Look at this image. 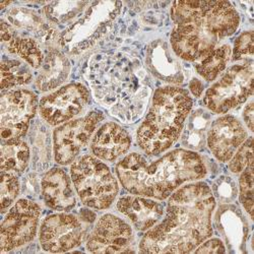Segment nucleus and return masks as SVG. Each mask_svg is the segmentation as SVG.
I'll return each instance as SVG.
<instances>
[{
  "instance_id": "7ed1b4c3",
  "label": "nucleus",
  "mask_w": 254,
  "mask_h": 254,
  "mask_svg": "<svg viewBox=\"0 0 254 254\" xmlns=\"http://www.w3.org/2000/svg\"><path fill=\"white\" fill-rule=\"evenodd\" d=\"M174 29L171 47L186 61H199L234 34L240 24L236 8L229 1H175L171 7Z\"/></svg>"
},
{
  "instance_id": "5701e85b",
  "label": "nucleus",
  "mask_w": 254,
  "mask_h": 254,
  "mask_svg": "<svg viewBox=\"0 0 254 254\" xmlns=\"http://www.w3.org/2000/svg\"><path fill=\"white\" fill-rule=\"evenodd\" d=\"M210 125V115L203 109L193 111L188 117L182 134V144L189 150L200 151L206 141V131Z\"/></svg>"
},
{
  "instance_id": "cd10ccee",
  "label": "nucleus",
  "mask_w": 254,
  "mask_h": 254,
  "mask_svg": "<svg viewBox=\"0 0 254 254\" xmlns=\"http://www.w3.org/2000/svg\"><path fill=\"white\" fill-rule=\"evenodd\" d=\"M33 74L27 63L3 57L1 61V90L24 86L32 81Z\"/></svg>"
},
{
  "instance_id": "ddd939ff",
  "label": "nucleus",
  "mask_w": 254,
  "mask_h": 254,
  "mask_svg": "<svg viewBox=\"0 0 254 254\" xmlns=\"http://www.w3.org/2000/svg\"><path fill=\"white\" fill-rule=\"evenodd\" d=\"M82 219L70 214L48 216L40 228L39 240L45 251L66 252L78 247L87 236Z\"/></svg>"
},
{
  "instance_id": "a878e982",
  "label": "nucleus",
  "mask_w": 254,
  "mask_h": 254,
  "mask_svg": "<svg viewBox=\"0 0 254 254\" xmlns=\"http://www.w3.org/2000/svg\"><path fill=\"white\" fill-rule=\"evenodd\" d=\"M6 49L9 53L22 58L33 68H40L44 61L45 56L41 44L35 38L15 35L6 43Z\"/></svg>"
},
{
  "instance_id": "4c0bfd02",
  "label": "nucleus",
  "mask_w": 254,
  "mask_h": 254,
  "mask_svg": "<svg viewBox=\"0 0 254 254\" xmlns=\"http://www.w3.org/2000/svg\"><path fill=\"white\" fill-rule=\"evenodd\" d=\"M189 90L195 98H199L204 90V86L200 79L194 77L189 82Z\"/></svg>"
},
{
  "instance_id": "2f4dec72",
  "label": "nucleus",
  "mask_w": 254,
  "mask_h": 254,
  "mask_svg": "<svg viewBox=\"0 0 254 254\" xmlns=\"http://www.w3.org/2000/svg\"><path fill=\"white\" fill-rule=\"evenodd\" d=\"M211 192L215 198H218L223 203H229L234 200L238 194L237 184L229 176L219 177L213 184Z\"/></svg>"
},
{
  "instance_id": "c85d7f7f",
  "label": "nucleus",
  "mask_w": 254,
  "mask_h": 254,
  "mask_svg": "<svg viewBox=\"0 0 254 254\" xmlns=\"http://www.w3.org/2000/svg\"><path fill=\"white\" fill-rule=\"evenodd\" d=\"M19 181L14 173L1 171V187H0V202L1 211L4 214L6 209L13 203L19 193Z\"/></svg>"
},
{
  "instance_id": "c9c22d12",
  "label": "nucleus",
  "mask_w": 254,
  "mask_h": 254,
  "mask_svg": "<svg viewBox=\"0 0 254 254\" xmlns=\"http://www.w3.org/2000/svg\"><path fill=\"white\" fill-rule=\"evenodd\" d=\"M14 29L6 23L4 19H1V41L2 43H8V42L15 36Z\"/></svg>"
},
{
  "instance_id": "0eeeda50",
  "label": "nucleus",
  "mask_w": 254,
  "mask_h": 254,
  "mask_svg": "<svg viewBox=\"0 0 254 254\" xmlns=\"http://www.w3.org/2000/svg\"><path fill=\"white\" fill-rule=\"evenodd\" d=\"M70 174L84 205L95 209H106L112 205L119 186L108 166L93 156L86 155L72 164Z\"/></svg>"
},
{
  "instance_id": "393cba45",
  "label": "nucleus",
  "mask_w": 254,
  "mask_h": 254,
  "mask_svg": "<svg viewBox=\"0 0 254 254\" xmlns=\"http://www.w3.org/2000/svg\"><path fill=\"white\" fill-rule=\"evenodd\" d=\"M232 56L230 45H222L195 63L196 72L206 81H214L226 69Z\"/></svg>"
},
{
  "instance_id": "6ab92c4d",
  "label": "nucleus",
  "mask_w": 254,
  "mask_h": 254,
  "mask_svg": "<svg viewBox=\"0 0 254 254\" xmlns=\"http://www.w3.org/2000/svg\"><path fill=\"white\" fill-rule=\"evenodd\" d=\"M116 206L138 231L152 229L164 216L162 203L141 196H123L119 198Z\"/></svg>"
},
{
  "instance_id": "f257e3e1",
  "label": "nucleus",
  "mask_w": 254,
  "mask_h": 254,
  "mask_svg": "<svg viewBox=\"0 0 254 254\" xmlns=\"http://www.w3.org/2000/svg\"><path fill=\"white\" fill-rule=\"evenodd\" d=\"M216 198L204 182L187 184L169 198L165 219L143 236L144 253H188L213 235Z\"/></svg>"
},
{
  "instance_id": "dca6fc26",
  "label": "nucleus",
  "mask_w": 254,
  "mask_h": 254,
  "mask_svg": "<svg viewBox=\"0 0 254 254\" xmlns=\"http://www.w3.org/2000/svg\"><path fill=\"white\" fill-rule=\"evenodd\" d=\"M145 66L157 78L174 84L185 80V72L181 62L166 41L158 39L146 47Z\"/></svg>"
},
{
  "instance_id": "58836bf2",
  "label": "nucleus",
  "mask_w": 254,
  "mask_h": 254,
  "mask_svg": "<svg viewBox=\"0 0 254 254\" xmlns=\"http://www.w3.org/2000/svg\"><path fill=\"white\" fill-rule=\"evenodd\" d=\"M81 219L86 222V223H93L96 219V215L94 213H92V211L90 210H81Z\"/></svg>"
},
{
  "instance_id": "aec40b11",
  "label": "nucleus",
  "mask_w": 254,
  "mask_h": 254,
  "mask_svg": "<svg viewBox=\"0 0 254 254\" xmlns=\"http://www.w3.org/2000/svg\"><path fill=\"white\" fill-rule=\"evenodd\" d=\"M216 224L232 252H243L248 237V226L241 210L233 204L222 205L216 215Z\"/></svg>"
},
{
  "instance_id": "f704fd0d",
  "label": "nucleus",
  "mask_w": 254,
  "mask_h": 254,
  "mask_svg": "<svg viewBox=\"0 0 254 254\" xmlns=\"http://www.w3.org/2000/svg\"><path fill=\"white\" fill-rule=\"evenodd\" d=\"M40 191V184L38 177L35 174H30L25 180H24V193L35 196Z\"/></svg>"
},
{
  "instance_id": "bb28decb",
  "label": "nucleus",
  "mask_w": 254,
  "mask_h": 254,
  "mask_svg": "<svg viewBox=\"0 0 254 254\" xmlns=\"http://www.w3.org/2000/svg\"><path fill=\"white\" fill-rule=\"evenodd\" d=\"M90 4L87 1H53L44 7V14L49 22L63 25L78 18Z\"/></svg>"
},
{
  "instance_id": "f3484780",
  "label": "nucleus",
  "mask_w": 254,
  "mask_h": 254,
  "mask_svg": "<svg viewBox=\"0 0 254 254\" xmlns=\"http://www.w3.org/2000/svg\"><path fill=\"white\" fill-rule=\"evenodd\" d=\"M131 136L115 122L103 124L95 133L91 150L100 160L114 162L129 151Z\"/></svg>"
},
{
  "instance_id": "f03ea898",
  "label": "nucleus",
  "mask_w": 254,
  "mask_h": 254,
  "mask_svg": "<svg viewBox=\"0 0 254 254\" xmlns=\"http://www.w3.org/2000/svg\"><path fill=\"white\" fill-rule=\"evenodd\" d=\"M88 80L97 101L119 121L133 123L145 112L152 88L137 59L121 52L97 54Z\"/></svg>"
},
{
  "instance_id": "20e7f679",
  "label": "nucleus",
  "mask_w": 254,
  "mask_h": 254,
  "mask_svg": "<svg viewBox=\"0 0 254 254\" xmlns=\"http://www.w3.org/2000/svg\"><path fill=\"white\" fill-rule=\"evenodd\" d=\"M207 169L203 159L195 152L175 150L156 162L132 153L116 166V174L127 191L159 200L166 199L188 181L205 177Z\"/></svg>"
},
{
  "instance_id": "1a4fd4ad",
  "label": "nucleus",
  "mask_w": 254,
  "mask_h": 254,
  "mask_svg": "<svg viewBox=\"0 0 254 254\" xmlns=\"http://www.w3.org/2000/svg\"><path fill=\"white\" fill-rule=\"evenodd\" d=\"M105 116L101 111H92L86 116L65 122L53 132V150L56 163L68 165L88 144L99 123Z\"/></svg>"
},
{
  "instance_id": "423d86ee",
  "label": "nucleus",
  "mask_w": 254,
  "mask_h": 254,
  "mask_svg": "<svg viewBox=\"0 0 254 254\" xmlns=\"http://www.w3.org/2000/svg\"><path fill=\"white\" fill-rule=\"evenodd\" d=\"M122 2H91L76 20L59 37L61 48L70 55L89 50L107 34L120 14Z\"/></svg>"
},
{
  "instance_id": "4be33fe9",
  "label": "nucleus",
  "mask_w": 254,
  "mask_h": 254,
  "mask_svg": "<svg viewBox=\"0 0 254 254\" xmlns=\"http://www.w3.org/2000/svg\"><path fill=\"white\" fill-rule=\"evenodd\" d=\"M70 72V62L56 48H51L44 57L36 77V87L41 92L52 91L64 82Z\"/></svg>"
},
{
  "instance_id": "4468645a",
  "label": "nucleus",
  "mask_w": 254,
  "mask_h": 254,
  "mask_svg": "<svg viewBox=\"0 0 254 254\" xmlns=\"http://www.w3.org/2000/svg\"><path fill=\"white\" fill-rule=\"evenodd\" d=\"M87 248L93 253L134 252L133 231L122 219L106 214L98 221Z\"/></svg>"
},
{
  "instance_id": "39448f33",
  "label": "nucleus",
  "mask_w": 254,
  "mask_h": 254,
  "mask_svg": "<svg viewBox=\"0 0 254 254\" xmlns=\"http://www.w3.org/2000/svg\"><path fill=\"white\" fill-rule=\"evenodd\" d=\"M193 101L189 93L178 87L158 89L152 99L151 108L140 124L136 140L149 156H158L178 140Z\"/></svg>"
},
{
  "instance_id": "412c9836",
  "label": "nucleus",
  "mask_w": 254,
  "mask_h": 254,
  "mask_svg": "<svg viewBox=\"0 0 254 254\" xmlns=\"http://www.w3.org/2000/svg\"><path fill=\"white\" fill-rule=\"evenodd\" d=\"M8 22L17 29H23L34 34L40 44L51 46L58 40L57 31L46 24L35 10L27 7H12L6 13Z\"/></svg>"
},
{
  "instance_id": "f8f14e48",
  "label": "nucleus",
  "mask_w": 254,
  "mask_h": 254,
  "mask_svg": "<svg viewBox=\"0 0 254 254\" xmlns=\"http://www.w3.org/2000/svg\"><path fill=\"white\" fill-rule=\"evenodd\" d=\"M41 207L30 199H19L10 208L1 225V253L23 246L36 237Z\"/></svg>"
},
{
  "instance_id": "9d476101",
  "label": "nucleus",
  "mask_w": 254,
  "mask_h": 254,
  "mask_svg": "<svg viewBox=\"0 0 254 254\" xmlns=\"http://www.w3.org/2000/svg\"><path fill=\"white\" fill-rule=\"evenodd\" d=\"M2 141L22 139L28 132L30 123L38 108V98L29 90H10L1 95Z\"/></svg>"
},
{
  "instance_id": "b1692460",
  "label": "nucleus",
  "mask_w": 254,
  "mask_h": 254,
  "mask_svg": "<svg viewBox=\"0 0 254 254\" xmlns=\"http://www.w3.org/2000/svg\"><path fill=\"white\" fill-rule=\"evenodd\" d=\"M31 159L28 143L22 139L2 141L1 171L14 174L23 173Z\"/></svg>"
},
{
  "instance_id": "473e14b6",
  "label": "nucleus",
  "mask_w": 254,
  "mask_h": 254,
  "mask_svg": "<svg viewBox=\"0 0 254 254\" xmlns=\"http://www.w3.org/2000/svg\"><path fill=\"white\" fill-rule=\"evenodd\" d=\"M254 34L252 31L242 33L235 41L234 49L232 50V59L234 61H252Z\"/></svg>"
},
{
  "instance_id": "c756f323",
  "label": "nucleus",
  "mask_w": 254,
  "mask_h": 254,
  "mask_svg": "<svg viewBox=\"0 0 254 254\" xmlns=\"http://www.w3.org/2000/svg\"><path fill=\"white\" fill-rule=\"evenodd\" d=\"M239 179V198L250 218H253V168L250 164L241 172Z\"/></svg>"
},
{
  "instance_id": "9b49d317",
  "label": "nucleus",
  "mask_w": 254,
  "mask_h": 254,
  "mask_svg": "<svg viewBox=\"0 0 254 254\" xmlns=\"http://www.w3.org/2000/svg\"><path fill=\"white\" fill-rule=\"evenodd\" d=\"M91 102L89 90L79 82H73L42 98L39 112L51 126L68 122L87 109Z\"/></svg>"
},
{
  "instance_id": "7c9ffc66",
  "label": "nucleus",
  "mask_w": 254,
  "mask_h": 254,
  "mask_svg": "<svg viewBox=\"0 0 254 254\" xmlns=\"http://www.w3.org/2000/svg\"><path fill=\"white\" fill-rule=\"evenodd\" d=\"M253 140L252 137L247 138L236 151L229 163V170L234 173H241L245 168L253 163Z\"/></svg>"
},
{
  "instance_id": "6e6552de",
  "label": "nucleus",
  "mask_w": 254,
  "mask_h": 254,
  "mask_svg": "<svg viewBox=\"0 0 254 254\" xmlns=\"http://www.w3.org/2000/svg\"><path fill=\"white\" fill-rule=\"evenodd\" d=\"M253 63L244 61L232 65L205 93V107L216 114H225L245 103L253 93Z\"/></svg>"
},
{
  "instance_id": "a211bd4d",
  "label": "nucleus",
  "mask_w": 254,
  "mask_h": 254,
  "mask_svg": "<svg viewBox=\"0 0 254 254\" xmlns=\"http://www.w3.org/2000/svg\"><path fill=\"white\" fill-rule=\"evenodd\" d=\"M41 191L46 205L54 210L67 211L75 206L76 199L71 181L60 168H53L43 176Z\"/></svg>"
},
{
  "instance_id": "72a5a7b5",
  "label": "nucleus",
  "mask_w": 254,
  "mask_h": 254,
  "mask_svg": "<svg viewBox=\"0 0 254 254\" xmlns=\"http://www.w3.org/2000/svg\"><path fill=\"white\" fill-rule=\"evenodd\" d=\"M195 253H225L226 247L222 240L218 238H213L202 242L200 245L194 249Z\"/></svg>"
},
{
  "instance_id": "2eb2a0df",
  "label": "nucleus",
  "mask_w": 254,
  "mask_h": 254,
  "mask_svg": "<svg viewBox=\"0 0 254 254\" xmlns=\"http://www.w3.org/2000/svg\"><path fill=\"white\" fill-rule=\"evenodd\" d=\"M247 137V131L241 121L232 115H226L210 124L206 141L216 159L226 163L232 159Z\"/></svg>"
},
{
  "instance_id": "e433bc0d",
  "label": "nucleus",
  "mask_w": 254,
  "mask_h": 254,
  "mask_svg": "<svg viewBox=\"0 0 254 254\" xmlns=\"http://www.w3.org/2000/svg\"><path fill=\"white\" fill-rule=\"evenodd\" d=\"M253 109H254L253 102L250 101L246 105V107L244 108V111H243V119L250 131H253Z\"/></svg>"
}]
</instances>
